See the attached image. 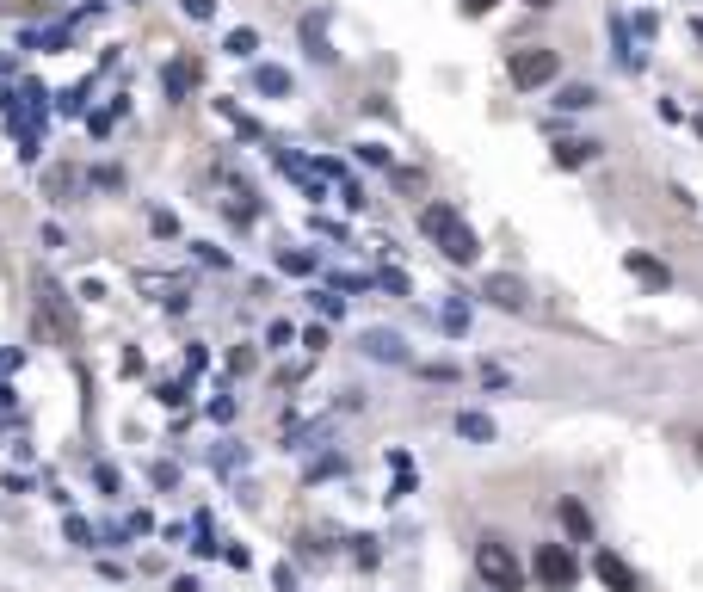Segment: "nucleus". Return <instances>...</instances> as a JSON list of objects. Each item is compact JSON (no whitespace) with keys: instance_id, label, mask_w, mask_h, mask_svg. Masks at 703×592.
Returning a JSON list of instances; mask_svg holds the SVG:
<instances>
[{"instance_id":"nucleus-1","label":"nucleus","mask_w":703,"mask_h":592,"mask_svg":"<svg viewBox=\"0 0 703 592\" xmlns=\"http://www.w3.org/2000/svg\"><path fill=\"white\" fill-rule=\"evenodd\" d=\"M420 229L444 247V259H457V266H469V259L481 253V241L469 235V222H463L451 204H426V210H420Z\"/></svg>"},{"instance_id":"nucleus-2","label":"nucleus","mask_w":703,"mask_h":592,"mask_svg":"<svg viewBox=\"0 0 703 592\" xmlns=\"http://www.w3.org/2000/svg\"><path fill=\"white\" fill-rule=\"evenodd\" d=\"M37 327H44L56 346H74V333H81V327H74V309H68L62 284H50V278L37 284Z\"/></svg>"},{"instance_id":"nucleus-3","label":"nucleus","mask_w":703,"mask_h":592,"mask_svg":"<svg viewBox=\"0 0 703 592\" xmlns=\"http://www.w3.org/2000/svg\"><path fill=\"white\" fill-rule=\"evenodd\" d=\"M475 568H481V580H488L494 592H518V586H525V568L512 562V549H506L500 537H481V549H475Z\"/></svg>"},{"instance_id":"nucleus-4","label":"nucleus","mask_w":703,"mask_h":592,"mask_svg":"<svg viewBox=\"0 0 703 592\" xmlns=\"http://www.w3.org/2000/svg\"><path fill=\"white\" fill-rule=\"evenodd\" d=\"M512 87H549L555 81V74H562V56H555V50H512Z\"/></svg>"},{"instance_id":"nucleus-5","label":"nucleus","mask_w":703,"mask_h":592,"mask_svg":"<svg viewBox=\"0 0 703 592\" xmlns=\"http://www.w3.org/2000/svg\"><path fill=\"white\" fill-rule=\"evenodd\" d=\"M537 580H543L549 592H568V586L580 580V562L568 555V543H537Z\"/></svg>"},{"instance_id":"nucleus-6","label":"nucleus","mask_w":703,"mask_h":592,"mask_svg":"<svg viewBox=\"0 0 703 592\" xmlns=\"http://www.w3.org/2000/svg\"><path fill=\"white\" fill-rule=\"evenodd\" d=\"M481 296H488L494 309H525V303H531V296H525V284H518L512 272H494L488 284H481Z\"/></svg>"},{"instance_id":"nucleus-7","label":"nucleus","mask_w":703,"mask_h":592,"mask_svg":"<svg viewBox=\"0 0 703 592\" xmlns=\"http://www.w3.org/2000/svg\"><path fill=\"white\" fill-rule=\"evenodd\" d=\"M592 574H599L611 592H636V574H629V562H623V555H611V549L592 555Z\"/></svg>"},{"instance_id":"nucleus-8","label":"nucleus","mask_w":703,"mask_h":592,"mask_svg":"<svg viewBox=\"0 0 703 592\" xmlns=\"http://www.w3.org/2000/svg\"><path fill=\"white\" fill-rule=\"evenodd\" d=\"M629 272H636L642 284H654V290H660V284H673V272H666L660 259H648V253H629Z\"/></svg>"},{"instance_id":"nucleus-9","label":"nucleus","mask_w":703,"mask_h":592,"mask_svg":"<svg viewBox=\"0 0 703 592\" xmlns=\"http://www.w3.org/2000/svg\"><path fill=\"white\" fill-rule=\"evenodd\" d=\"M364 352H370V358H389V364L407 358V346L395 340V333H364Z\"/></svg>"},{"instance_id":"nucleus-10","label":"nucleus","mask_w":703,"mask_h":592,"mask_svg":"<svg viewBox=\"0 0 703 592\" xmlns=\"http://www.w3.org/2000/svg\"><path fill=\"white\" fill-rule=\"evenodd\" d=\"M562 525H568V537H580V543L592 537V518H586V506H580V500H562Z\"/></svg>"},{"instance_id":"nucleus-11","label":"nucleus","mask_w":703,"mask_h":592,"mask_svg":"<svg viewBox=\"0 0 703 592\" xmlns=\"http://www.w3.org/2000/svg\"><path fill=\"white\" fill-rule=\"evenodd\" d=\"M592 148H599V142H562V148H555V161H562V167H580V161H592Z\"/></svg>"},{"instance_id":"nucleus-12","label":"nucleus","mask_w":703,"mask_h":592,"mask_svg":"<svg viewBox=\"0 0 703 592\" xmlns=\"http://www.w3.org/2000/svg\"><path fill=\"white\" fill-rule=\"evenodd\" d=\"M457 432H463V438H494V420H488V414H463Z\"/></svg>"},{"instance_id":"nucleus-13","label":"nucleus","mask_w":703,"mask_h":592,"mask_svg":"<svg viewBox=\"0 0 703 592\" xmlns=\"http://www.w3.org/2000/svg\"><path fill=\"white\" fill-rule=\"evenodd\" d=\"M259 87H266V93H284L290 74H284V68H259Z\"/></svg>"},{"instance_id":"nucleus-14","label":"nucleus","mask_w":703,"mask_h":592,"mask_svg":"<svg viewBox=\"0 0 703 592\" xmlns=\"http://www.w3.org/2000/svg\"><path fill=\"white\" fill-rule=\"evenodd\" d=\"M592 99H599V93H592V87H568V93H562V105H568V111H586Z\"/></svg>"},{"instance_id":"nucleus-15","label":"nucleus","mask_w":703,"mask_h":592,"mask_svg":"<svg viewBox=\"0 0 703 592\" xmlns=\"http://www.w3.org/2000/svg\"><path fill=\"white\" fill-rule=\"evenodd\" d=\"M229 50H235V56H253L259 37H253V31H229Z\"/></svg>"},{"instance_id":"nucleus-16","label":"nucleus","mask_w":703,"mask_h":592,"mask_svg":"<svg viewBox=\"0 0 703 592\" xmlns=\"http://www.w3.org/2000/svg\"><path fill=\"white\" fill-rule=\"evenodd\" d=\"M185 13H192V19H210V13H216V0H185Z\"/></svg>"},{"instance_id":"nucleus-17","label":"nucleus","mask_w":703,"mask_h":592,"mask_svg":"<svg viewBox=\"0 0 703 592\" xmlns=\"http://www.w3.org/2000/svg\"><path fill=\"white\" fill-rule=\"evenodd\" d=\"M494 7V0H463V13H488Z\"/></svg>"},{"instance_id":"nucleus-18","label":"nucleus","mask_w":703,"mask_h":592,"mask_svg":"<svg viewBox=\"0 0 703 592\" xmlns=\"http://www.w3.org/2000/svg\"><path fill=\"white\" fill-rule=\"evenodd\" d=\"M525 7H555V0H525Z\"/></svg>"}]
</instances>
